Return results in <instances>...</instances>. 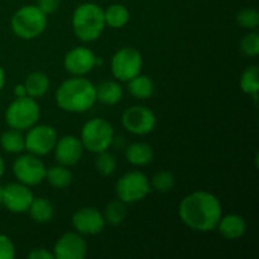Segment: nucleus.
Wrapping results in <instances>:
<instances>
[{"mask_svg":"<svg viewBox=\"0 0 259 259\" xmlns=\"http://www.w3.org/2000/svg\"><path fill=\"white\" fill-rule=\"evenodd\" d=\"M218 232L228 240H237L247 232V223L244 218L238 214H229L220 218L217 225Z\"/></svg>","mask_w":259,"mask_h":259,"instance_id":"nucleus-17","label":"nucleus"},{"mask_svg":"<svg viewBox=\"0 0 259 259\" xmlns=\"http://www.w3.org/2000/svg\"><path fill=\"white\" fill-rule=\"evenodd\" d=\"M5 81H7V76H5L4 68L0 66V91L3 90V88L5 86Z\"/></svg>","mask_w":259,"mask_h":259,"instance_id":"nucleus-36","label":"nucleus"},{"mask_svg":"<svg viewBox=\"0 0 259 259\" xmlns=\"http://www.w3.org/2000/svg\"><path fill=\"white\" fill-rule=\"evenodd\" d=\"M15 257V245L8 235L0 234V259H13Z\"/></svg>","mask_w":259,"mask_h":259,"instance_id":"nucleus-32","label":"nucleus"},{"mask_svg":"<svg viewBox=\"0 0 259 259\" xmlns=\"http://www.w3.org/2000/svg\"><path fill=\"white\" fill-rule=\"evenodd\" d=\"M125 158L133 166H147L153 161L154 151L148 143L137 142V143H132L131 146L126 147Z\"/></svg>","mask_w":259,"mask_h":259,"instance_id":"nucleus-18","label":"nucleus"},{"mask_svg":"<svg viewBox=\"0 0 259 259\" xmlns=\"http://www.w3.org/2000/svg\"><path fill=\"white\" fill-rule=\"evenodd\" d=\"M128 90L133 98L139 100L151 99L154 94V83L151 77L139 73L138 76L128 81Z\"/></svg>","mask_w":259,"mask_h":259,"instance_id":"nucleus-22","label":"nucleus"},{"mask_svg":"<svg viewBox=\"0 0 259 259\" xmlns=\"http://www.w3.org/2000/svg\"><path fill=\"white\" fill-rule=\"evenodd\" d=\"M33 199H34V195L27 185L20 184V182H10L7 186H4L3 205L10 212H14V214L27 212Z\"/></svg>","mask_w":259,"mask_h":259,"instance_id":"nucleus-12","label":"nucleus"},{"mask_svg":"<svg viewBox=\"0 0 259 259\" xmlns=\"http://www.w3.org/2000/svg\"><path fill=\"white\" fill-rule=\"evenodd\" d=\"M104 19L105 24L113 29H119L128 24L131 19V13L128 8L123 4H111L104 9Z\"/></svg>","mask_w":259,"mask_h":259,"instance_id":"nucleus-23","label":"nucleus"},{"mask_svg":"<svg viewBox=\"0 0 259 259\" xmlns=\"http://www.w3.org/2000/svg\"><path fill=\"white\" fill-rule=\"evenodd\" d=\"M72 228L81 235H98L105 228L103 212L95 207H81L72 215Z\"/></svg>","mask_w":259,"mask_h":259,"instance_id":"nucleus-15","label":"nucleus"},{"mask_svg":"<svg viewBox=\"0 0 259 259\" xmlns=\"http://www.w3.org/2000/svg\"><path fill=\"white\" fill-rule=\"evenodd\" d=\"M121 124L129 133L136 136H146L153 132L157 124V116L149 108L143 105H133L124 110Z\"/></svg>","mask_w":259,"mask_h":259,"instance_id":"nucleus-11","label":"nucleus"},{"mask_svg":"<svg viewBox=\"0 0 259 259\" xmlns=\"http://www.w3.org/2000/svg\"><path fill=\"white\" fill-rule=\"evenodd\" d=\"M151 187L158 192H169L176 185V177L169 171H159L153 175L151 180Z\"/></svg>","mask_w":259,"mask_h":259,"instance_id":"nucleus-28","label":"nucleus"},{"mask_svg":"<svg viewBox=\"0 0 259 259\" xmlns=\"http://www.w3.org/2000/svg\"><path fill=\"white\" fill-rule=\"evenodd\" d=\"M240 89L247 95H252L254 100H257L259 93V70L258 66L253 65L247 67L240 77Z\"/></svg>","mask_w":259,"mask_h":259,"instance_id":"nucleus-27","label":"nucleus"},{"mask_svg":"<svg viewBox=\"0 0 259 259\" xmlns=\"http://www.w3.org/2000/svg\"><path fill=\"white\" fill-rule=\"evenodd\" d=\"M29 259H55L53 252H50L46 248H34L28 254Z\"/></svg>","mask_w":259,"mask_h":259,"instance_id":"nucleus-34","label":"nucleus"},{"mask_svg":"<svg viewBox=\"0 0 259 259\" xmlns=\"http://www.w3.org/2000/svg\"><path fill=\"white\" fill-rule=\"evenodd\" d=\"M143 57L134 47H123L116 51L110 61V70L118 81L128 82L133 77L142 73Z\"/></svg>","mask_w":259,"mask_h":259,"instance_id":"nucleus-8","label":"nucleus"},{"mask_svg":"<svg viewBox=\"0 0 259 259\" xmlns=\"http://www.w3.org/2000/svg\"><path fill=\"white\" fill-rule=\"evenodd\" d=\"M85 148L82 146V142L76 136L68 134L57 139L53 152H55V159L58 164L71 167L81 161Z\"/></svg>","mask_w":259,"mask_h":259,"instance_id":"nucleus-16","label":"nucleus"},{"mask_svg":"<svg viewBox=\"0 0 259 259\" xmlns=\"http://www.w3.org/2000/svg\"><path fill=\"white\" fill-rule=\"evenodd\" d=\"M50 77L40 71H34V72L29 73L24 82L27 95L33 99H39L45 96L50 90Z\"/></svg>","mask_w":259,"mask_h":259,"instance_id":"nucleus-20","label":"nucleus"},{"mask_svg":"<svg viewBox=\"0 0 259 259\" xmlns=\"http://www.w3.org/2000/svg\"><path fill=\"white\" fill-rule=\"evenodd\" d=\"M57 139V132L53 126L47 124H35L28 129L27 136H24L25 149L38 157L47 156L53 152Z\"/></svg>","mask_w":259,"mask_h":259,"instance_id":"nucleus-10","label":"nucleus"},{"mask_svg":"<svg viewBox=\"0 0 259 259\" xmlns=\"http://www.w3.org/2000/svg\"><path fill=\"white\" fill-rule=\"evenodd\" d=\"M80 139L83 148L91 153H100L108 151L114 143V128L105 119H90L83 124Z\"/></svg>","mask_w":259,"mask_h":259,"instance_id":"nucleus-6","label":"nucleus"},{"mask_svg":"<svg viewBox=\"0 0 259 259\" xmlns=\"http://www.w3.org/2000/svg\"><path fill=\"white\" fill-rule=\"evenodd\" d=\"M72 30L82 42H94L105 29L104 9L95 3H83L73 10Z\"/></svg>","mask_w":259,"mask_h":259,"instance_id":"nucleus-3","label":"nucleus"},{"mask_svg":"<svg viewBox=\"0 0 259 259\" xmlns=\"http://www.w3.org/2000/svg\"><path fill=\"white\" fill-rule=\"evenodd\" d=\"M14 95L15 98H23V96H27V90H25V86L24 83H19L14 88Z\"/></svg>","mask_w":259,"mask_h":259,"instance_id":"nucleus-35","label":"nucleus"},{"mask_svg":"<svg viewBox=\"0 0 259 259\" xmlns=\"http://www.w3.org/2000/svg\"><path fill=\"white\" fill-rule=\"evenodd\" d=\"M96 86L83 76L63 81L56 91L58 108L67 113H85L96 104Z\"/></svg>","mask_w":259,"mask_h":259,"instance_id":"nucleus-2","label":"nucleus"},{"mask_svg":"<svg viewBox=\"0 0 259 259\" xmlns=\"http://www.w3.org/2000/svg\"><path fill=\"white\" fill-rule=\"evenodd\" d=\"M103 215L108 224L113 225V227H119L126 219L128 207H126L125 202H123L121 200H114L106 205Z\"/></svg>","mask_w":259,"mask_h":259,"instance_id":"nucleus-26","label":"nucleus"},{"mask_svg":"<svg viewBox=\"0 0 259 259\" xmlns=\"http://www.w3.org/2000/svg\"><path fill=\"white\" fill-rule=\"evenodd\" d=\"M3 195H4V186L0 185V205L3 204Z\"/></svg>","mask_w":259,"mask_h":259,"instance_id":"nucleus-38","label":"nucleus"},{"mask_svg":"<svg viewBox=\"0 0 259 259\" xmlns=\"http://www.w3.org/2000/svg\"><path fill=\"white\" fill-rule=\"evenodd\" d=\"M46 180L52 187L62 190L70 186L71 182H72V172L68 169V167L57 164V166L47 168Z\"/></svg>","mask_w":259,"mask_h":259,"instance_id":"nucleus-25","label":"nucleus"},{"mask_svg":"<svg viewBox=\"0 0 259 259\" xmlns=\"http://www.w3.org/2000/svg\"><path fill=\"white\" fill-rule=\"evenodd\" d=\"M237 23L244 29L255 30L259 25V12L254 8H243L237 13Z\"/></svg>","mask_w":259,"mask_h":259,"instance_id":"nucleus-30","label":"nucleus"},{"mask_svg":"<svg viewBox=\"0 0 259 259\" xmlns=\"http://www.w3.org/2000/svg\"><path fill=\"white\" fill-rule=\"evenodd\" d=\"M0 146L5 152L10 154L22 153L25 149L24 136L20 131L10 128L9 131H5L0 137Z\"/></svg>","mask_w":259,"mask_h":259,"instance_id":"nucleus-24","label":"nucleus"},{"mask_svg":"<svg viewBox=\"0 0 259 259\" xmlns=\"http://www.w3.org/2000/svg\"><path fill=\"white\" fill-rule=\"evenodd\" d=\"M48 24L47 15L37 5L19 8L10 20L13 33L20 39L30 40L39 37Z\"/></svg>","mask_w":259,"mask_h":259,"instance_id":"nucleus-4","label":"nucleus"},{"mask_svg":"<svg viewBox=\"0 0 259 259\" xmlns=\"http://www.w3.org/2000/svg\"><path fill=\"white\" fill-rule=\"evenodd\" d=\"M4 172H5V162H4V159H3V157L0 156V179L3 177Z\"/></svg>","mask_w":259,"mask_h":259,"instance_id":"nucleus-37","label":"nucleus"},{"mask_svg":"<svg viewBox=\"0 0 259 259\" xmlns=\"http://www.w3.org/2000/svg\"><path fill=\"white\" fill-rule=\"evenodd\" d=\"M152 191L151 182L142 171H129L118 180L115 186L116 196L125 204H136L146 199Z\"/></svg>","mask_w":259,"mask_h":259,"instance_id":"nucleus-7","label":"nucleus"},{"mask_svg":"<svg viewBox=\"0 0 259 259\" xmlns=\"http://www.w3.org/2000/svg\"><path fill=\"white\" fill-rule=\"evenodd\" d=\"M28 212L33 222L38 224H46V223H50L55 217V207L52 202L46 197H34L28 209Z\"/></svg>","mask_w":259,"mask_h":259,"instance_id":"nucleus-21","label":"nucleus"},{"mask_svg":"<svg viewBox=\"0 0 259 259\" xmlns=\"http://www.w3.org/2000/svg\"><path fill=\"white\" fill-rule=\"evenodd\" d=\"M60 0H38L37 7L45 13L46 15H50L55 13L60 8Z\"/></svg>","mask_w":259,"mask_h":259,"instance_id":"nucleus-33","label":"nucleus"},{"mask_svg":"<svg viewBox=\"0 0 259 259\" xmlns=\"http://www.w3.org/2000/svg\"><path fill=\"white\" fill-rule=\"evenodd\" d=\"M124 91L118 80H106L96 86V99L104 105H115L123 99Z\"/></svg>","mask_w":259,"mask_h":259,"instance_id":"nucleus-19","label":"nucleus"},{"mask_svg":"<svg viewBox=\"0 0 259 259\" xmlns=\"http://www.w3.org/2000/svg\"><path fill=\"white\" fill-rule=\"evenodd\" d=\"M179 215L182 223L195 232H212L223 215L222 202L209 191L191 192L180 202Z\"/></svg>","mask_w":259,"mask_h":259,"instance_id":"nucleus-1","label":"nucleus"},{"mask_svg":"<svg viewBox=\"0 0 259 259\" xmlns=\"http://www.w3.org/2000/svg\"><path fill=\"white\" fill-rule=\"evenodd\" d=\"M88 254V243L77 232L61 235L53 247L55 259H83Z\"/></svg>","mask_w":259,"mask_h":259,"instance_id":"nucleus-13","label":"nucleus"},{"mask_svg":"<svg viewBox=\"0 0 259 259\" xmlns=\"http://www.w3.org/2000/svg\"><path fill=\"white\" fill-rule=\"evenodd\" d=\"M240 51L248 57H257L259 53V33L252 30L244 35L240 40Z\"/></svg>","mask_w":259,"mask_h":259,"instance_id":"nucleus-31","label":"nucleus"},{"mask_svg":"<svg viewBox=\"0 0 259 259\" xmlns=\"http://www.w3.org/2000/svg\"><path fill=\"white\" fill-rule=\"evenodd\" d=\"M95 167L96 171L101 176H111L116 169L115 157L109 151H103L100 153H96Z\"/></svg>","mask_w":259,"mask_h":259,"instance_id":"nucleus-29","label":"nucleus"},{"mask_svg":"<svg viewBox=\"0 0 259 259\" xmlns=\"http://www.w3.org/2000/svg\"><path fill=\"white\" fill-rule=\"evenodd\" d=\"M13 174L18 182L27 186H37L46 180L47 167L38 156L32 153L22 154L13 163Z\"/></svg>","mask_w":259,"mask_h":259,"instance_id":"nucleus-9","label":"nucleus"},{"mask_svg":"<svg viewBox=\"0 0 259 259\" xmlns=\"http://www.w3.org/2000/svg\"><path fill=\"white\" fill-rule=\"evenodd\" d=\"M40 118V108L37 99L30 96L15 98L5 111V121L8 125L17 131H28L33 125L38 124Z\"/></svg>","mask_w":259,"mask_h":259,"instance_id":"nucleus-5","label":"nucleus"},{"mask_svg":"<svg viewBox=\"0 0 259 259\" xmlns=\"http://www.w3.org/2000/svg\"><path fill=\"white\" fill-rule=\"evenodd\" d=\"M96 55L88 47H75L66 53L63 67L72 76H85L96 67Z\"/></svg>","mask_w":259,"mask_h":259,"instance_id":"nucleus-14","label":"nucleus"}]
</instances>
